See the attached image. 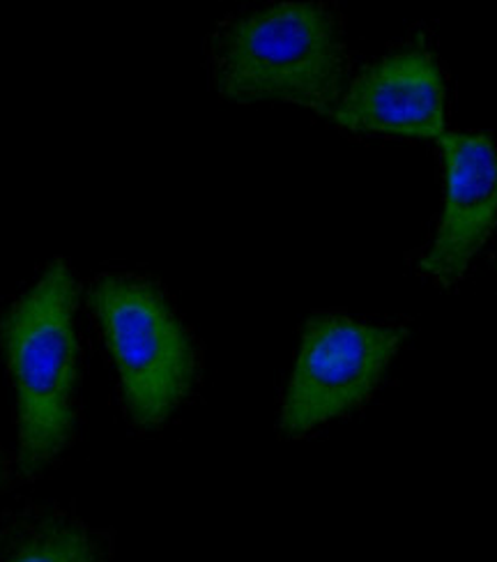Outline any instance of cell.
Instances as JSON below:
<instances>
[{"instance_id":"9c48e42d","label":"cell","mask_w":497,"mask_h":562,"mask_svg":"<svg viewBox=\"0 0 497 562\" xmlns=\"http://www.w3.org/2000/svg\"><path fill=\"white\" fill-rule=\"evenodd\" d=\"M495 268H497V263H495Z\"/></svg>"},{"instance_id":"6da1fadb","label":"cell","mask_w":497,"mask_h":562,"mask_svg":"<svg viewBox=\"0 0 497 562\" xmlns=\"http://www.w3.org/2000/svg\"><path fill=\"white\" fill-rule=\"evenodd\" d=\"M79 281L63 259L0 314L3 353L16 404V471L39 477L69 448L79 422Z\"/></svg>"},{"instance_id":"ba28073f","label":"cell","mask_w":497,"mask_h":562,"mask_svg":"<svg viewBox=\"0 0 497 562\" xmlns=\"http://www.w3.org/2000/svg\"><path fill=\"white\" fill-rule=\"evenodd\" d=\"M10 482V463H8V457L3 454V450H0V491H3Z\"/></svg>"},{"instance_id":"3957f363","label":"cell","mask_w":497,"mask_h":562,"mask_svg":"<svg viewBox=\"0 0 497 562\" xmlns=\"http://www.w3.org/2000/svg\"><path fill=\"white\" fill-rule=\"evenodd\" d=\"M88 304L129 422L144 431L163 427L199 381L194 337L166 293L144 277L102 274L88 289Z\"/></svg>"},{"instance_id":"277c9868","label":"cell","mask_w":497,"mask_h":562,"mask_svg":"<svg viewBox=\"0 0 497 562\" xmlns=\"http://www.w3.org/2000/svg\"><path fill=\"white\" fill-rule=\"evenodd\" d=\"M404 325H375L341 314L304 323L279 429L300 438L364 406L404 346Z\"/></svg>"},{"instance_id":"5b68a950","label":"cell","mask_w":497,"mask_h":562,"mask_svg":"<svg viewBox=\"0 0 497 562\" xmlns=\"http://www.w3.org/2000/svg\"><path fill=\"white\" fill-rule=\"evenodd\" d=\"M436 144L444 159V210L419 270L452 286L497 228V148L484 132L444 130Z\"/></svg>"},{"instance_id":"52a82bcc","label":"cell","mask_w":497,"mask_h":562,"mask_svg":"<svg viewBox=\"0 0 497 562\" xmlns=\"http://www.w3.org/2000/svg\"><path fill=\"white\" fill-rule=\"evenodd\" d=\"M0 562H113V551L77 514L35 505L0 524Z\"/></svg>"},{"instance_id":"8992f818","label":"cell","mask_w":497,"mask_h":562,"mask_svg":"<svg viewBox=\"0 0 497 562\" xmlns=\"http://www.w3.org/2000/svg\"><path fill=\"white\" fill-rule=\"evenodd\" d=\"M444 75L423 44L406 46L354 77L329 121L352 132L438 138L444 132Z\"/></svg>"},{"instance_id":"7a4b0ae2","label":"cell","mask_w":497,"mask_h":562,"mask_svg":"<svg viewBox=\"0 0 497 562\" xmlns=\"http://www.w3.org/2000/svg\"><path fill=\"white\" fill-rule=\"evenodd\" d=\"M348 49L339 12L327 3H276L224 21L210 42L219 95L289 102L327 115L348 88Z\"/></svg>"}]
</instances>
